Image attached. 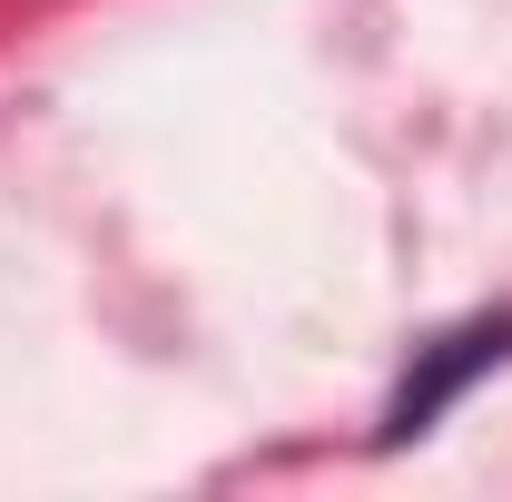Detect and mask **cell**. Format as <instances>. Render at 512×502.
<instances>
[{
    "instance_id": "obj_1",
    "label": "cell",
    "mask_w": 512,
    "mask_h": 502,
    "mask_svg": "<svg viewBox=\"0 0 512 502\" xmlns=\"http://www.w3.org/2000/svg\"><path fill=\"white\" fill-rule=\"evenodd\" d=\"M503 365H512V306H483V315H463V325H444V335H424L414 365L384 394V443H424L473 384L503 375Z\"/></svg>"
}]
</instances>
